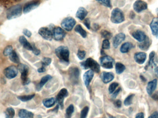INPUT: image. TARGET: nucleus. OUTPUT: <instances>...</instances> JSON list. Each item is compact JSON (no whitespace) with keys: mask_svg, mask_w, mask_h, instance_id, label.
I'll list each match as a JSON object with an SVG mask.
<instances>
[{"mask_svg":"<svg viewBox=\"0 0 158 118\" xmlns=\"http://www.w3.org/2000/svg\"><path fill=\"white\" fill-rule=\"evenodd\" d=\"M55 53L60 61L66 64H69L70 52L67 47L64 46H59L56 49Z\"/></svg>","mask_w":158,"mask_h":118,"instance_id":"1","label":"nucleus"},{"mask_svg":"<svg viewBox=\"0 0 158 118\" xmlns=\"http://www.w3.org/2000/svg\"><path fill=\"white\" fill-rule=\"evenodd\" d=\"M81 66L84 69H90L94 72L96 73H99L100 72V65L92 58H88L86 60L81 62Z\"/></svg>","mask_w":158,"mask_h":118,"instance_id":"2","label":"nucleus"},{"mask_svg":"<svg viewBox=\"0 0 158 118\" xmlns=\"http://www.w3.org/2000/svg\"><path fill=\"white\" fill-rule=\"evenodd\" d=\"M22 7L21 5L12 6L7 10L6 13L7 19L13 20L20 17L22 15Z\"/></svg>","mask_w":158,"mask_h":118,"instance_id":"3","label":"nucleus"},{"mask_svg":"<svg viewBox=\"0 0 158 118\" xmlns=\"http://www.w3.org/2000/svg\"><path fill=\"white\" fill-rule=\"evenodd\" d=\"M125 20L124 14L121 10L116 8L112 10L111 14V21L115 24H120Z\"/></svg>","mask_w":158,"mask_h":118,"instance_id":"4","label":"nucleus"},{"mask_svg":"<svg viewBox=\"0 0 158 118\" xmlns=\"http://www.w3.org/2000/svg\"><path fill=\"white\" fill-rule=\"evenodd\" d=\"M76 23V21L72 17H67L62 20L61 25L64 30L70 31L73 30Z\"/></svg>","mask_w":158,"mask_h":118,"instance_id":"5","label":"nucleus"},{"mask_svg":"<svg viewBox=\"0 0 158 118\" xmlns=\"http://www.w3.org/2000/svg\"><path fill=\"white\" fill-rule=\"evenodd\" d=\"M68 96V90L65 88L62 89L57 96L56 100L57 105H59L61 109L64 108V101L65 98Z\"/></svg>","mask_w":158,"mask_h":118,"instance_id":"6","label":"nucleus"},{"mask_svg":"<svg viewBox=\"0 0 158 118\" xmlns=\"http://www.w3.org/2000/svg\"><path fill=\"white\" fill-rule=\"evenodd\" d=\"M114 59L110 56H104L100 59V64L105 69H112L114 65Z\"/></svg>","mask_w":158,"mask_h":118,"instance_id":"7","label":"nucleus"},{"mask_svg":"<svg viewBox=\"0 0 158 118\" xmlns=\"http://www.w3.org/2000/svg\"><path fill=\"white\" fill-rule=\"evenodd\" d=\"M66 36V32L61 27H56L53 30V37L56 41L62 40Z\"/></svg>","mask_w":158,"mask_h":118,"instance_id":"8","label":"nucleus"},{"mask_svg":"<svg viewBox=\"0 0 158 118\" xmlns=\"http://www.w3.org/2000/svg\"><path fill=\"white\" fill-rule=\"evenodd\" d=\"M18 69L14 66H10L4 69V74L8 79L15 78L18 74Z\"/></svg>","mask_w":158,"mask_h":118,"instance_id":"9","label":"nucleus"},{"mask_svg":"<svg viewBox=\"0 0 158 118\" xmlns=\"http://www.w3.org/2000/svg\"><path fill=\"white\" fill-rule=\"evenodd\" d=\"M39 34L45 39L51 41L53 39V32L47 27H41L39 30Z\"/></svg>","mask_w":158,"mask_h":118,"instance_id":"10","label":"nucleus"},{"mask_svg":"<svg viewBox=\"0 0 158 118\" xmlns=\"http://www.w3.org/2000/svg\"><path fill=\"white\" fill-rule=\"evenodd\" d=\"M40 4V2L39 1H34L27 3L24 7L23 10L24 13L26 14L35 9L39 7Z\"/></svg>","mask_w":158,"mask_h":118,"instance_id":"11","label":"nucleus"},{"mask_svg":"<svg viewBox=\"0 0 158 118\" xmlns=\"http://www.w3.org/2000/svg\"><path fill=\"white\" fill-rule=\"evenodd\" d=\"M133 8L134 10L136 12L139 13L147 9L148 8V4L146 2L142 1L141 0H137L134 3Z\"/></svg>","mask_w":158,"mask_h":118,"instance_id":"12","label":"nucleus"},{"mask_svg":"<svg viewBox=\"0 0 158 118\" xmlns=\"http://www.w3.org/2000/svg\"><path fill=\"white\" fill-rule=\"evenodd\" d=\"M79 69L77 67H72L69 70V75H70L71 80L74 83H76L78 81L79 78Z\"/></svg>","mask_w":158,"mask_h":118,"instance_id":"13","label":"nucleus"},{"mask_svg":"<svg viewBox=\"0 0 158 118\" xmlns=\"http://www.w3.org/2000/svg\"><path fill=\"white\" fill-rule=\"evenodd\" d=\"M126 36L123 33H120L114 37L113 39V45L114 48H117L120 44L125 40Z\"/></svg>","mask_w":158,"mask_h":118,"instance_id":"14","label":"nucleus"},{"mask_svg":"<svg viewBox=\"0 0 158 118\" xmlns=\"http://www.w3.org/2000/svg\"><path fill=\"white\" fill-rule=\"evenodd\" d=\"M132 36L135 39L140 42L144 41L147 37L145 33L143 31L140 30L134 31L132 33Z\"/></svg>","mask_w":158,"mask_h":118,"instance_id":"15","label":"nucleus"},{"mask_svg":"<svg viewBox=\"0 0 158 118\" xmlns=\"http://www.w3.org/2000/svg\"><path fill=\"white\" fill-rule=\"evenodd\" d=\"M94 75V72L91 70L88 71L86 72H85L83 79H84L85 85L86 87H88L89 86L90 82L93 79Z\"/></svg>","mask_w":158,"mask_h":118,"instance_id":"16","label":"nucleus"},{"mask_svg":"<svg viewBox=\"0 0 158 118\" xmlns=\"http://www.w3.org/2000/svg\"><path fill=\"white\" fill-rule=\"evenodd\" d=\"M147 54L144 52H138L135 53L134 59L139 64H143L146 61Z\"/></svg>","mask_w":158,"mask_h":118,"instance_id":"17","label":"nucleus"},{"mask_svg":"<svg viewBox=\"0 0 158 118\" xmlns=\"http://www.w3.org/2000/svg\"><path fill=\"white\" fill-rule=\"evenodd\" d=\"M157 84V80L156 79L152 80L151 81L148 83L146 90H147V92L149 95L151 96L152 95V93L156 89Z\"/></svg>","mask_w":158,"mask_h":118,"instance_id":"18","label":"nucleus"},{"mask_svg":"<svg viewBox=\"0 0 158 118\" xmlns=\"http://www.w3.org/2000/svg\"><path fill=\"white\" fill-rule=\"evenodd\" d=\"M101 78L104 83H108L113 80L114 75L112 72H104L101 74Z\"/></svg>","mask_w":158,"mask_h":118,"instance_id":"19","label":"nucleus"},{"mask_svg":"<svg viewBox=\"0 0 158 118\" xmlns=\"http://www.w3.org/2000/svg\"><path fill=\"white\" fill-rule=\"evenodd\" d=\"M152 32L154 36L158 34V18H155L152 20L150 24Z\"/></svg>","mask_w":158,"mask_h":118,"instance_id":"20","label":"nucleus"},{"mask_svg":"<svg viewBox=\"0 0 158 118\" xmlns=\"http://www.w3.org/2000/svg\"><path fill=\"white\" fill-rule=\"evenodd\" d=\"M88 14L87 10L83 7H80L77 12L76 17L81 20H83L86 17Z\"/></svg>","mask_w":158,"mask_h":118,"instance_id":"21","label":"nucleus"},{"mask_svg":"<svg viewBox=\"0 0 158 118\" xmlns=\"http://www.w3.org/2000/svg\"><path fill=\"white\" fill-rule=\"evenodd\" d=\"M19 42L24 48L28 50L32 51V45L30 44L24 36H21L19 38Z\"/></svg>","mask_w":158,"mask_h":118,"instance_id":"22","label":"nucleus"},{"mask_svg":"<svg viewBox=\"0 0 158 118\" xmlns=\"http://www.w3.org/2000/svg\"><path fill=\"white\" fill-rule=\"evenodd\" d=\"M28 71H29V69H27L21 72V79H22V83L23 85H28L30 83V79H28L27 77H28Z\"/></svg>","mask_w":158,"mask_h":118,"instance_id":"23","label":"nucleus"},{"mask_svg":"<svg viewBox=\"0 0 158 118\" xmlns=\"http://www.w3.org/2000/svg\"><path fill=\"white\" fill-rule=\"evenodd\" d=\"M18 116L20 118H34V113L25 109L19 111Z\"/></svg>","mask_w":158,"mask_h":118,"instance_id":"24","label":"nucleus"},{"mask_svg":"<svg viewBox=\"0 0 158 118\" xmlns=\"http://www.w3.org/2000/svg\"><path fill=\"white\" fill-rule=\"evenodd\" d=\"M52 78V76L50 75H47L43 77V78L41 79L40 82L39 83L37 84V86H36V90H41V88L43 87L44 85L48 81L50 80Z\"/></svg>","mask_w":158,"mask_h":118,"instance_id":"25","label":"nucleus"},{"mask_svg":"<svg viewBox=\"0 0 158 118\" xmlns=\"http://www.w3.org/2000/svg\"><path fill=\"white\" fill-rule=\"evenodd\" d=\"M134 47V45L131 42H127L121 45L120 48V51L122 53H126L129 52L130 50Z\"/></svg>","mask_w":158,"mask_h":118,"instance_id":"26","label":"nucleus"},{"mask_svg":"<svg viewBox=\"0 0 158 118\" xmlns=\"http://www.w3.org/2000/svg\"><path fill=\"white\" fill-rule=\"evenodd\" d=\"M56 100L54 98L45 99L43 101V103L46 108H51L53 107L55 104Z\"/></svg>","mask_w":158,"mask_h":118,"instance_id":"27","label":"nucleus"},{"mask_svg":"<svg viewBox=\"0 0 158 118\" xmlns=\"http://www.w3.org/2000/svg\"><path fill=\"white\" fill-rule=\"evenodd\" d=\"M75 31L80 34L83 38H85L87 37V32L85 31L83 29L80 24H78L75 28Z\"/></svg>","mask_w":158,"mask_h":118,"instance_id":"28","label":"nucleus"},{"mask_svg":"<svg viewBox=\"0 0 158 118\" xmlns=\"http://www.w3.org/2000/svg\"><path fill=\"white\" fill-rule=\"evenodd\" d=\"M150 45V43L149 39H148V37H147L146 39L139 45V47L141 50H146L148 49Z\"/></svg>","mask_w":158,"mask_h":118,"instance_id":"29","label":"nucleus"},{"mask_svg":"<svg viewBox=\"0 0 158 118\" xmlns=\"http://www.w3.org/2000/svg\"><path fill=\"white\" fill-rule=\"evenodd\" d=\"M9 56H10V59L11 61H12L14 63H16V64L20 63V59L15 51H13L12 52Z\"/></svg>","mask_w":158,"mask_h":118,"instance_id":"30","label":"nucleus"},{"mask_svg":"<svg viewBox=\"0 0 158 118\" xmlns=\"http://www.w3.org/2000/svg\"><path fill=\"white\" fill-rule=\"evenodd\" d=\"M125 66L120 62H117L116 64V72L118 74H121L125 71Z\"/></svg>","mask_w":158,"mask_h":118,"instance_id":"31","label":"nucleus"},{"mask_svg":"<svg viewBox=\"0 0 158 118\" xmlns=\"http://www.w3.org/2000/svg\"><path fill=\"white\" fill-rule=\"evenodd\" d=\"M155 53L154 51L151 52L149 54V60L148 65L150 67H154L156 66V63L155 60Z\"/></svg>","mask_w":158,"mask_h":118,"instance_id":"32","label":"nucleus"},{"mask_svg":"<svg viewBox=\"0 0 158 118\" xmlns=\"http://www.w3.org/2000/svg\"><path fill=\"white\" fill-rule=\"evenodd\" d=\"M5 114L6 118H13L15 115V111L13 108H9L6 110Z\"/></svg>","mask_w":158,"mask_h":118,"instance_id":"33","label":"nucleus"},{"mask_svg":"<svg viewBox=\"0 0 158 118\" xmlns=\"http://www.w3.org/2000/svg\"><path fill=\"white\" fill-rule=\"evenodd\" d=\"M74 111V107L73 105V104H71L66 109L65 118H71L72 114L73 113Z\"/></svg>","mask_w":158,"mask_h":118,"instance_id":"34","label":"nucleus"},{"mask_svg":"<svg viewBox=\"0 0 158 118\" xmlns=\"http://www.w3.org/2000/svg\"><path fill=\"white\" fill-rule=\"evenodd\" d=\"M35 96V94L31 95H27V96H19L18 97V99L21 100V101H23V102H26V101H29L32 99Z\"/></svg>","mask_w":158,"mask_h":118,"instance_id":"35","label":"nucleus"},{"mask_svg":"<svg viewBox=\"0 0 158 118\" xmlns=\"http://www.w3.org/2000/svg\"><path fill=\"white\" fill-rule=\"evenodd\" d=\"M134 96H135L134 94H132V95H129L127 98H126L124 100V105L126 106H128L131 105L132 103V101H133Z\"/></svg>","mask_w":158,"mask_h":118,"instance_id":"36","label":"nucleus"},{"mask_svg":"<svg viewBox=\"0 0 158 118\" xmlns=\"http://www.w3.org/2000/svg\"><path fill=\"white\" fill-rule=\"evenodd\" d=\"M97 2L108 8H111V3L110 0H96Z\"/></svg>","mask_w":158,"mask_h":118,"instance_id":"37","label":"nucleus"},{"mask_svg":"<svg viewBox=\"0 0 158 118\" xmlns=\"http://www.w3.org/2000/svg\"><path fill=\"white\" fill-rule=\"evenodd\" d=\"M101 34L102 37L105 39H111L112 36V34L110 32L106 30L102 31H101Z\"/></svg>","mask_w":158,"mask_h":118,"instance_id":"38","label":"nucleus"},{"mask_svg":"<svg viewBox=\"0 0 158 118\" xmlns=\"http://www.w3.org/2000/svg\"><path fill=\"white\" fill-rule=\"evenodd\" d=\"M119 84L117 83L114 82L111 83L109 85V91L110 94H112L114 92V91L116 90V88L118 86Z\"/></svg>","mask_w":158,"mask_h":118,"instance_id":"39","label":"nucleus"},{"mask_svg":"<svg viewBox=\"0 0 158 118\" xmlns=\"http://www.w3.org/2000/svg\"><path fill=\"white\" fill-rule=\"evenodd\" d=\"M13 51V50L12 46L11 45H9L4 49V51H3V54L5 56H8Z\"/></svg>","mask_w":158,"mask_h":118,"instance_id":"40","label":"nucleus"},{"mask_svg":"<svg viewBox=\"0 0 158 118\" xmlns=\"http://www.w3.org/2000/svg\"><path fill=\"white\" fill-rule=\"evenodd\" d=\"M89 111V108L88 107H85L81 112L80 118H86Z\"/></svg>","mask_w":158,"mask_h":118,"instance_id":"41","label":"nucleus"},{"mask_svg":"<svg viewBox=\"0 0 158 118\" xmlns=\"http://www.w3.org/2000/svg\"><path fill=\"white\" fill-rule=\"evenodd\" d=\"M51 62H52V59L47 57L44 58L41 61L42 65L44 67L49 66L51 64Z\"/></svg>","mask_w":158,"mask_h":118,"instance_id":"42","label":"nucleus"},{"mask_svg":"<svg viewBox=\"0 0 158 118\" xmlns=\"http://www.w3.org/2000/svg\"><path fill=\"white\" fill-rule=\"evenodd\" d=\"M102 48L104 50H108L110 48V42L109 40L105 39L103 41Z\"/></svg>","mask_w":158,"mask_h":118,"instance_id":"43","label":"nucleus"},{"mask_svg":"<svg viewBox=\"0 0 158 118\" xmlns=\"http://www.w3.org/2000/svg\"><path fill=\"white\" fill-rule=\"evenodd\" d=\"M77 57L79 58L80 60H83L84 58L85 57L86 55V52L84 50H79L77 52Z\"/></svg>","mask_w":158,"mask_h":118,"instance_id":"44","label":"nucleus"},{"mask_svg":"<svg viewBox=\"0 0 158 118\" xmlns=\"http://www.w3.org/2000/svg\"><path fill=\"white\" fill-rule=\"evenodd\" d=\"M32 51L33 53H34V54L36 55H39L40 53H41V51H40V50L36 48V46H35L34 44H32Z\"/></svg>","mask_w":158,"mask_h":118,"instance_id":"45","label":"nucleus"},{"mask_svg":"<svg viewBox=\"0 0 158 118\" xmlns=\"http://www.w3.org/2000/svg\"><path fill=\"white\" fill-rule=\"evenodd\" d=\"M23 33L24 34L25 36L28 37V38H30L32 36V32L27 29H24L23 31Z\"/></svg>","mask_w":158,"mask_h":118,"instance_id":"46","label":"nucleus"},{"mask_svg":"<svg viewBox=\"0 0 158 118\" xmlns=\"http://www.w3.org/2000/svg\"><path fill=\"white\" fill-rule=\"evenodd\" d=\"M84 24L85 25L88 29L89 30L90 29V23L89 19H86L84 21Z\"/></svg>","mask_w":158,"mask_h":118,"instance_id":"47","label":"nucleus"},{"mask_svg":"<svg viewBox=\"0 0 158 118\" xmlns=\"http://www.w3.org/2000/svg\"><path fill=\"white\" fill-rule=\"evenodd\" d=\"M120 91H121V88H118L115 92H114V93H113V95H112V98H116L117 96H118V95L119 94Z\"/></svg>","mask_w":158,"mask_h":118,"instance_id":"48","label":"nucleus"},{"mask_svg":"<svg viewBox=\"0 0 158 118\" xmlns=\"http://www.w3.org/2000/svg\"><path fill=\"white\" fill-rule=\"evenodd\" d=\"M114 104L117 108H120L121 106V101L120 100H117L114 102Z\"/></svg>","mask_w":158,"mask_h":118,"instance_id":"49","label":"nucleus"},{"mask_svg":"<svg viewBox=\"0 0 158 118\" xmlns=\"http://www.w3.org/2000/svg\"><path fill=\"white\" fill-rule=\"evenodd\" d=\"M148 118H158V112H154Z\"/></svg>","mask_w":158,"mask_h":118,"instance_id":"50","label":"nucleus"},{"mask_svg":"<svg viewBox=\"0 0 158 118\" xmlns=\"http://www.w3.org/2000/svg\"><path fill=\"white\" fill-rule=\"evenodd\" d=\"M136 118H144V115L143 112H139L136 115Z\"/></svg>","mask_w":158,"mask_h":118,"instance_id":"51","label":"nucleus"},{"mask_svg":"<svg viewBox=\"0 0 158 118\" xmlns=\"http://www.w3.org/2000/svg\"><path fill=\"white\" fill-rule=\"evenodd\" d=\"M45 67L42 66L41 68H40L38 69V72L40 73H42V72H45Z\"/></svg>","mask_w":158,"mask_h":118,"instance_id":"52","label":"nucleus"},{"mask_svg":"<svg viewBox=\"0 0 158 118\" xmlns=\"http://www.w3.org/2000/svg\"><path fill=\"white\" fill-rule=\"evenodd\" d=\"M154 71H155V73H156V75H157V77L158 78V67L155 68L154 69Z\"/></svg>","mask_w":158,"mask_h":118,"instance_id":"53","label":"nucleus"},{"mask_svg":"<svg viewBox=\"0 0 158 118\" xmlns=\"http://www.w3.org/2000/svg\"><path fill=\"white\" fill-rule=\"evenodd\" d=\"M109 118H116L114 116H112V115H109Z\"/></svg>","mask_w":158,"mask_h":118,"instance_id":"54","label":"nucleus"},{"mask_svg":"<svg viewBox=\"0 0 158 118\" xmlns=\"http://www.w3.org/2000/svg\"><path fill=\"white\" fill-rule=\"evenodd\" d=\"M156 13H157V15L158 16V8L156 9Z\"/></svg>","mask_w":158,"mask_h":118,"instance_id":"55","label":"nucleus"},{"mask_svg":"<svg viewBox=\"0 0 158 118\" xmlns=\"http://www.w3.org/2000/svg\"><path fill=\"white\" fill-rule=\"evenodd\" d=\"M156 38H157V39H158V34H157V35H156Z\"/></svg>","mask_w":158,"mask_h":118,"instance_id":"56","label":"nucleus"},{"mask_svg":"<svg viewBox=\"0 0 158 118\" xmlns=\"http://www.w3.org/2000/svg\"><path fill=\"white\" fill-rule=\"evenodd\" d=\"M15 1H21V0H15Z\"/></svg>","mask_w":158,"mask_h":118,"instance_id":"57","label":"nucleus"},{"mask_svg":"<svg viewBox=\"0 0 158 118\" xmlns=\"http://www.w3.org/2000/svg\"></svg>","mask_w":158,"mask_h":118,"instance_id":"58","label":"nucleus"}]
</instances>
